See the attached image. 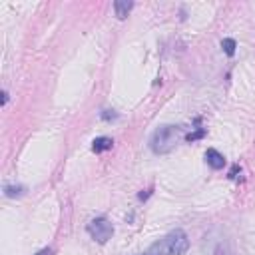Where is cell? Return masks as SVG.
I'll return each instance as SVG.
<instances>
[{
    "label": "cell",
    "instance_id": "11",
    "mask_svg": "<svg viewBox=\"0 0 255 255\" xmlns=\"http://www.w3.org/2000/svg\"><path fill=\"white\" fill-rule=\"evenodd\" d=\"M237 169H239V167H237V165H233V169L229 171V177H237Z\"/></svg>",
    "mask_w": 255,
    "mask_h": 255
},
{
    "label": "cell",
    "instance_id": "2",
    "mask_svg": "<svg viewBox=\"0 0 255 255\" xmlns=\"http://www.w3.org/2000/svg\"><path fill=\"white\" fill-rule=\"evenodd\" d=\"M181 133H183V129L179 126H161V128H157L151 135V149L155 153L171 151L177 145Z\"/></svg>",
    "mask_w": 255,
    "mask_h": 255
},
{
    "label": "cell",
    "instance_id": "5",
    "mask_svg": "<svg viewBox=\"0 0 255 255\" xmlns=\"http://www.w3.org/2000/svg\"><path fill=\"white\" fill-rule=\"evenodd\" d=\"M205 161H207L213 169H221V167L225 165V157H223L217 149H213V147H209V149L205 151Z\"/></svg>",
    "mask_w": 255,
    "mask_h": 255
},
{
    "label": "cell",
    "instance_id": "1",
    "mask_svg": "<svg viewBox=\"0 0 255 255\" xmlns=\"http://www.w3.org/2000/svg\"><path fill=\"white\" fill-rule=\"evenodd\" d=\"M187 249H189V239L185 231L175 229L165 237H161L159 241H155L145 255H183Z\"/></svg>",
    "mask_w": 255,
    "mask_h": 255
},
{
    "label": "cell",
    "instance_id": "9",
    "mask_svg": "<svg viewBox=\"0 0 255 255\" xmlns=\"http://www.w3.org/2000/svg\"><path fill=\"white\" fill-rule=\"evenodd\" d=\"M203 135H205V129L201 128V129H197L195 133H189V135H187V139H189V141H193V139H199V137H203Z\"/></svg>",
    "mask_w": 255,
    "mask_h": 255
},
{
    "label": "cell",
    "instance_id": "6",
    "mask_svg": "<svg viewBox=\"0 0 255 255\" xmlns=\"http://www.w3.org/2000/svg\"><path fill=\"white\" fill-rule=\"evenodd\" d=\"M112 145H114L112 137H106V135H102V137H96V139L92 141V149H94L96 153H100V151H106V149H112Z\"/></svg>",
    "mask_w": 255,
    "mask_h": 255
},
{
    "label": "cell",
    "instance_id": "4",
    "mask_svg": "<svg viewBox=\"0 0 255 255\" xmlns=\"http://www.w3.org/2000/svg\"><path fill=\"white\" fill-rule=\"evenodd\" d=\"M205 239H207L205 245H203L205 255H231L229 241H227L223 235H219V237L209 235V237H205Z\"/></svg>",
    "mask_w": 255,
    "mask_h": 255
},
{
    "label": "cell",
    "instance_id": "7",
    "mask_svg": "<svg viewBox=\"0 0 255 255\" xmlns=\"http://www.w3.org/2000/svg\"><path fill=\"white\" fill-rule=\"evenodd\" d=\"M131 6H133V2H129V0H116V2H114L116 16H118V18H126L128 12L131 10Z\"/></svg>",
    "mask_w": 255,
    "mask_h": 255
},
{
    "label": "cell",
    "instance_id": "10",
    "mask_svg": "<svg viewBox=\"0 0 255 255\" xmlns=\"http://www.w3.org/2000/svg\"><path fill=\"white\" fill-rule=\"evenodd\" d=\"M36 255H54V251H52L50 247H46V249H40Z\"/></svg>",
    "mask_w": 255,
    "mask_h": 255
},
{
    "label": "cell",
    "instance_id": "3",
    "mask_svg": "<svg viewBox=\"0 0 255 255\" xmlns=\"http://www.w3.org/2000/svg\"><path fill=\"white\" fill-rule=\"evenodd\" d=\"M88 233L98 241V243H106L108 239H112L114 235V227L106 217H96L88 223Z\"/></svg>",
    "mask_w": 255,
    "mask_h": 255
},
{
    "label": "cell",
    "instance_id": "8",
    "mask_svg": "<svg viewBox=\"0 0 255 255\" xmlns=\"http://www.w3.org/2000/svg\"><path fill=\"white\" fill-rule=\"evenodd\" d=\"M221 48H223V52H225L227 56H233V54H235V48H237V44H235V40H233V38H223V42H221Z\"/></svg>",
    "mask_w": 255,
    "mask_h": 255
}]
</instances>
